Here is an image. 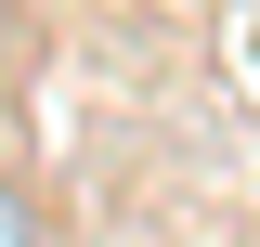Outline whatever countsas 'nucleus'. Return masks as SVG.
Segmentation results:
<instances>
[{
	"mask_svg": "<svg viewBox=\"0 0 260 247\" xmlns=\"http://www.w3.org/2000/svg\"><path fill=\"white\" fill-rule=\"evenodd\" d=\"M0 247H52V221H39L26 182H0Z\"/></svg>",
	"mask_w": 260,
	"mask_h": 247,
	"instance_id": "nucleus-1",
	"label": "nucleus"
}]
</instances>
